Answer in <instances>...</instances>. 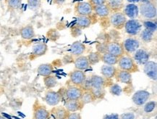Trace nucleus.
<instances>
[{"instance_id": "obj_1", "label": "nucleus", "mask_w": 157, "mask_h": 119, "mask_svg": "<svg viewBox=\"0 0 157 119\" xmlns=\"http://www.w3.org/2000/svg\"><path fill=\"white\" fill-rule=\"evenodd\" d=\"M118 66L120 70H125L130 73L139 71V68L135 60L128 55H122L119 58Z\"/></svg>"}, {"instance_id": "obj_2", "label": "nucleus", "mask_w": 157, "mask_h": 119, "mask_svg": "<svg viewBox=\"0 0 157 119\" xmlns=\"http://www.w3.org/2000/svg\"><path fill=\"white\" fill-rule=\"evenodd\" d=\"M63 95L64 93H62L61 89L57 92L52 89H48L44 94V100L47 102V104L50 106H57L62 101Z\"/></svg>"}, {"instance_id": "obj_3", "label": "nucleus", "mask_w": 157, "mask_h": 119, "mask_svg": "<svg viewBox=\"0 0 157 119\" xmlns=\"http://www.w3.org/2000/svg\"><path fill=\"white\" fill-rule=\"evenodd\" d=\"M50 111L47 108L36 100L33 105V119H50Z\"/></svg>"}, {"instance_id": "obj_4", "label": "nucleus", "mask_w": 157, "mask_h": 119, "mask_svg": "<svg viewBox=\"0 0 157 119\" xmlns=\"http://www.w3.org/2000/svg\"><path fill=\"white\" fill-rule=\"evenodd\" d=\"M69 77L70 81L73 84V85L82 87L84 82L86 81L87 76H86L85 72L82 70L75 69L70 73Z\"/></svg>"}, {"instance_id": "obj_5", "label": "nucleus", "mask_w": 157, "mask_h": 119, "mask_svg": "<svg viewBox=\"0 0 157 119\" xmlns=\"http://www.w3.org/2000/svg\"><path fill=\"white\" fill-rule=\"evenodd\" d=\"M151 97L149 92L146 90H138L132 97L133 103L137 106H143L148 102Z\"/></svg>"}, {"instance_id": "obj_6", "label": "nucleus", "mask_w": 157, "mask_h": 119, "mask_svg": "<svg viewBox=\"0 0 157 119\" xmlns=\"http://www.w3.org/2000/svg\"><path fill=\"white\" fill-rule=\"evenodd\" d=\"M83 89L78 86H70L64 90V95L65 96L66 100H80L81 97Z\"/></svg>"}, {"instance_id": "obj_7", "label": "nucleus", "mask_w": 157, "mask_h": 119, "mask_svg": "<svg viewBox=\"0 0 157 119\" xmlns=\"http://www.w3.org/2000/svg\"><path fill=\"white\" fill-rule=\"evenodd\" d=\"M141 15L146 18H154L156 16V8L151 2L143 3L140 7Z\"/></svg>"}, {"instance_id": "obj_8", "label": "nucleus", "mask_w": 157, "mask_h": 119, "mask_svg": "<svg viewBox=\"0 0 157 119\" xmlns=\"http://www.w3.org/2000/svg\"><path fill=\"white\" fill-rule=\"evenodd\" d=\"M144 71L151 79L154 81L157 80V64L156 62L148 60L144 65Z\"/></svg>"}, {"instance_id": "obj_9", "label": "nucleus", "mask_w": 157, "mask_h": 119, "mask_svg": "<svg viewBox=\"0 0 157 119\" xmlns=\"http://www.w3.org/2000/svg\"><path fill=\"white\" fill-rule=\"evenodd\" d=\"M106 52L108 53L112 54V55L117 58H120L124 55V49L121 44L117 42H110L106 45Z\"/></svg>"}, {"instance_id": "obj_10", "label": "nucleus", "mask_w": 157, "mask_h": 119, "mask_svg": "<svg viewBox=\"0 0 157 119\" xmlns=\"http://www.w3.org/2000/svg\"><path fill=\"white\" fill-rule=\"evenodd\" d=\"M70 112L63 106H54L50 110L53 119H67Z\"/></svg>"}, {"instance_id": "obj_11", "label": "nucleus", "mask_w": 157, "mask_h": 119, "mask_svg": "<svg viewBox=\"0 0 157 119\" xmlns=\"http://www.w3.org/2000/svg\"><path fill=\"white\" fill-rule=\"evenodd\" d=\"M125 31L130 35H136L140 31L141 29V24L137 20L131 19L130 21H126L124 24Z\"/></svg>"}, {"instance_id": "obj_12", "label": "nucleus", "mask_w": 157, "mask_h": 119, "mask_svg": "<svg viewBox=\"0 0 157 119\" xmlns=\"http://www.w3.org/2000/svg\"><path fill=\"white\" fill-rule=\"evenodd\" d=\"M116 80L117 82L124 84H132V73L125 70L117 69L115 74Z\"/></svg>"}, {"instance_id": "obj_13", "label": "nucleus", "mask_w": 157, "mask_h": 119, "mask_svg": "<svg viewBox=\"0 0 157 119\" xmlns=\"http://www.w3.org/2000/svg\"><path fill=\"white\" fill-rule=\"evenodd\" d=\"M84 105L80 100H66L65 103H64V108H65L70 113L78 112L82 110L84 108Z\"/></svg>"}, {"instance_id": "obj_14", "label": "nucleus", "mask_w": 157, "mask_h": 119, "mask_svg": "<svg viewBox=\"0 0 157 119\" xmlns=\"http://www.w3.org/2000/svg\"><path fill=\"white\" fill-rule=\"evenodd\" d=\"M133 60L136 63L140 65H144L149 60V54L146 50L143 49H138L135 52Z\"/></svg>"}, {"instance_id": "obj_15", "label": "nucleus", "mask_w": 157, "mask_h": 119, "mask_svg": "<svg viewBox=\"0 0 157 119\" xmlns=\"http://www.w3.org/2000/svg\"><path fill=\"white\" fill-rule=\"evenodd\" d=\"M110 21L111 23L112 24L114 27L117 28V29H121L124 26L127 20L125 15L123 13H116L112 15Z\"/></svg>"}, {"instance_id": "obj_16", "label": "nucleus", "mask_w": 157, "mask_h": 119, "mask_svg": "<svg viewBox=\"0 0 157 119\" xmlns=\"http://www.w3.org/2000/svg\"><path fill=\"white\" fill-rule=\"evenodd\" d=\"M140 46V43L138 40L132 38H129L126 39L123 43V49L128 52V53H132L135 52L137 50H138Z\"/></svg>"}, {"instance_id": "obj_17", "label": "nucleus", "mask_w": 157, "mask_h": 119, "mask_svg": "<svg viewBox=\"0 0 157 119\" xmlns=\"http://www.w3.org/2000/svg\"><path fill=\"white\" fill-rule=\"evenodd\" d=\"M74 65L75 69L80 70H86L90 67V65L88 62L87 56H79L74 60Z\"/></svg>"}, {"instance_id": "obj_18", "label": "nucleus", "mask_w": 157, "mask_h": 119, "mask_svg": "<svg viewBox=\"0 0 157 119\" xmlns=\"http://www.w3.org/2000/svg\"><path fill=\"white\" fill-rule=\"evenodd\" d=\"M93 8L92 5L88 2H79L76 5V12L79 15L88 16L91 14Z\"/></svg>"}, {"instance_id": "obj_19", "label": "nucleus", "mask_w": 157, "mask_h": 119, "mask_svg": "<svg viewBox=\"0 0 157 119\" xmlns=\"http://www.w3.org/2000/svg\"><path fill=\"white\" fill-rule=\"evenodd\" d=\"M90 83H91L92 87H101L105 88L106 86H108V81L110 79L105 78L103 76H98V75H93L90 78Z\"/></svg>"}, {"instance_id": "obj_20", "label": "nucleus", "mask_w": 157, "mask_h": 119, "mask_svg": "<svg viewBox=\"0 0 157 119\" xmlns=\"http://www.w3.org/2000/svg\"><path fill=\"white\" fill-rule=\"evenodd\" d=\"M117 70V68L114 67V65H109L104 64L101 68V73L102 76L107 79L114 78L115 76Z\"/></svg>"}, {"instance_id": "obj_21", "label": "nucleus", "mask_w": 157, "mask_h": 119, "mask_svg": "<svg viewBox=\"0 0 157 119\" xmlns=\"http://www.w3.org/2000/svg\"><path fill=\"white\" fill-rule=\"evenodd\" d=\"M86 51V46L80 42H75L70 47V52L72 55L79 57Z\"/></svg>"}, {"instance_id": "obj_22", "label": "nucleus", "mask_w": 157, "mask_h": 119, "mask_svg": "<svg viewBox=\"0 0 157 119\" xmlns=\"http://www.w3.org/2000/svg\"><path fill=\"white\" fill-rule=\"evenodd\" d=\"M54 72V67L52 63H44L41 64L37 68V73L39 76H45L52 75Z\"/></svg>"}, {"instance_id": "obj_23", "label": "nucleus", "mask_w": 157, "mask_h": 119, "mask_svg": "<svg viewBox=\"0 0 157 119\" xmlns=\"http://www.w3.org/2000/svg\"><path fill=\"white\" fill-rule=\"evenodd\" d=\"M48 51V47L46 44L40 43L36 44L32 50V56L33 58H39L46 54Z\"/></svg>"}, {"instance_id": "obj_24", "label": "nucleus", "mask_w": 157, "mask_h": 119, "mask_svg": "<svg viewBox=\"0 0 157 119\" xmlns=\"http://www.w3.org/2000/svg\"><path fill=\"white\" fill-rule=\"evenodd\" d=\"M119 58L112 55V54L108 53V52H104L101 54V61L104 62L105 65H115L117 64Z\"/></svg>"}, {"instance_id": "obj_25", "label": "nucleus", "mask_w": 157, "mask_h": 119, "mask_svg": "<svg viewBox=\"0 0 157 119\" xmlns=\"http://www.w3.org/2000/svg\"><path fill=\"white\" fill-rule=\"evenodd\" d=\"M138 12H139L138 7L134 4H129L124 7V15L128 16V18H131V19H134V18L138 17Z\"/></svg>"}, {"instance_id": "obj_26", "label": "nucleus", "mask_w": 157, "mask_h": 119, "mask_svg": "<svg viewBox=\"0 0 157 119\" xmlns=\"http://www.w3.org/2000/svg\"><path fill=\"white\" fill-rule=\"evenodd\" d=\"M21 36L24 39L29 40L33 39L35 36V31H34L33 27L31 25H28L25 27L22 28L21 30Z\"/></svg>"}, {"instance_id": "obj_27", "label": "nucleus", "mask_w": 157, "mask_h": 119, "mask_svg": "<svg viewBox=\"0 0 157 119\" xmlns=\"http://www.w3.org/2000/svg\"><path fill=\"white\" fill-rule=\"evenodd\" d=\"M43 81L44 84V86L48 89H51L52 88H54L55 86H57L58 84V80L55 76L50 75L44 77Z\"/></svg>"}, {"instance_id": "obj_28", "label": "nucleus", "mask_w": 157, "mask_h": 119, "mask_svg": "<svg viewBox=\"0 0 157 119\" xmlns=\"http://www.w3.org/2000/svg\"><path fill=\"white\" fill-rule=\"evenodd\" d=\"M92 95L94 96L95 100H103L105 97L106 91L105 88L101 87H91L90 89Z\"/></svg>"}, {"instance_id": "obj_29", "label": "nucleus", "mask_w": 157, "mask_h": 119, "mask_svg": "<svg viewBox=\"0 0 157 119\" xmlns=\"http://www.w3.org/2000/svg\"><path fill=\"white\" fill-rule=\"evenodd\" d=\"M76 24L80 28L86 29V28L89 27L91 24V21L88 16L79 15L76 19Z\"/></svg>"}, {"instance_id": "obj_30", "label": "nucleus", "mask_w": 157, "mask_h": 119, "mask_svg": "<svg viewBox=\"0 0 157 119\" xmlns=\"http://www.w3.org/2000/svg\"><path fill=\"white\" fill-rule=\"evenodd\" d=\"M80 100L84 105H86L90 104L94 101H95V99H94V96L92 95L90 90H83V92H82V94Z\"/></svg>"}, {"instance_id": "obj_31", "label": "nucleus", "mask_w": 157, "mask_h": 119, "mask_svg": "<svg viewBox=\"0 0 157 119\" xmlns=\"http://www.w3.org/2000/svg\"><path fill=\"white\" fill-rule=\"evenodd\" d=\"M95 11L96 13L100 17H106L109 14V8L104 4V5L96 6Z\"/></svg>"}, {"instance_id": "obj_32", "label": "nucleus", "mask_w": 157, "mask_h": 119, "mask_svg": "<svg viewBox=\"0 0 157 119\" xmlns=\"http://www.w3.org/2000/svg\"><path fill=\"white\" fill-rule=\"evenodd\" d=\"M90 66L96 65L101 61V54L98 52H91L87 56Z\"/></svg>"}, {"instance_id": "obj_33", "label": "nucleus", "mask_w": 157, "mask_h": 119, "mask_svg": "<svg viewBox=\"0 0 157 119\" xmlns=\"http://www.w3.org/2000/svg\"><path fill=\"white\" fill-rule=\"evenodd\" d=\"M153 36H154V33L146 29L143 30L141 34H140V37H141L143 41L145 42H149L151 41Z\"/></svg>"}, {"instance_id": "obj_34", "label": "nucleus", "mask_w": 157, "mask_h": 119, "mask_svg": "<svg viewBox=\"0 0 157 119\" xmlns=\"http://www.w3.org/2000/svg\"><path fill=\"white\" fill-rule=\"evenodd\" d=\"M109 92L112 95L120 96L122 93V89L121 86L119 85L118 84H112L109 86Z\"/></svg>"}, {"instance_id": "obj_35", "label": "nucleus", "mask_w": 157, "mask_h": 119, "mask_svg": "<svg viewBox=\"0 0 157 119\" xmlns=\"http://www.w3.org/2000/svg\"><path fill=\"white\" fill-rule=\"evenodd\" d=\"M109 8L116 10L122 7V0H109Z\"/></svg>"}, {"instance_id": "obj_36", "label": "nucleus", "mask_w": 157, "mask_h": 119, "mask_svg": "<svg viewBox=\"0 0 157 119\" xmlns=\"http://www.w3.org/2000/svg\"><path fill=\"white\" fill-rule=\"evenodd\" d=\"M156 107V101H148L147 102L146 104L144 105V110L146 113H149L154 111Z\"/></svg>"}, {"instance_id": "obj_37", "label": "nucleus", "mask_w": 157, "mask_h": 119, "mask_svg": "<svg viewBox=\"0 0 157 119\" xmlns=\"http://www.w3.org/2000/svg\"><path fill=\"white\" fill-rule=\"evenodd\" d=\"M8 7L12 10L17 9L21 7L22 0H7Z\"/></svg>"}, {"instance_id": "obj_38", "label": "nucleus", "mask_w": 157, "mask_h": 119, "mask_svg": "<svg viewBox=\"0 0 157 119\" xmlns=\"http://www.w3.org/2000/svg\"><path fill=\"white\" fill-rule=\"evenodd\" d=\"M28 6L33 10L39 9L41 6V0H28Z\"/></svg>"}, {"instance_id": "obj_39", "label": "nucleus", "mask_w": 157, "mask_h": 119, "mask_svg": "<svg viewBox=\"0 0 157 119\" xmlns=\"http://www.w3.org/2000/svg\"><path fill=\"white\" fill-rule=\"evenodd\" d=\"M144 27L146 28V29H148L151 32H155L156 31V24L155 23H153L151 21H146L144 23Z\"/></svg>"}, {"instance_id": "obj_40", "label": "nucleus", "mask_w": 157, "mask_h": 119, "mask_svg": "<svg viewBox=\"0 0 157 119\" xmlns=\"http://www.w3.org/2000/svg\"><path fill=\"white\" fill-rule=\"evenodd\" d=\"M136 116H135V114L133 113H124L121 115L120 116V119H135Z\"/></svg>"}, {"instance_id": "obj_41", "label": "nucleus", "mask_w": 157, "mask_h": 119, "mask_svg": "<svg viewBox=\"0 0 157 119\" xmlns=\"http://www.w3.org/2000/svg\"><path fill=\"white\" fill-rule=\"evenodd\" d=\"M67 119H82L81 115L78 112L70 113Z\"/></svg>"}, {"instance_id": "obj_42", "label": "nucleus", "mask_w": 157, "mask_h": 119, "mask_svg": "<svg viewBox=\"0 0 157 119\" xmlns=\"http://www.w3.org/2000/svg\"><path fill=\"white\" fill-rule=\"evenodd\" d=\"M103 119H120V116L117 113L108 114L104 116Z\"/></svg>"}, {"instance_id": "obj_43", "label": "nucleus", "mask_w": 157, "mask_h": 119, "mask_svg": "<svg viewBox=\"0 0 157 119\" xmlns=\"http://www.w3.org/2000/svg\"><path fill=\"white\" fill-rule=\"evenodd\" d=\"M106 0H90V3L91 5H94L95 6H98L104 5L106 3Z\"/></svg>"}, {"instance_id": "obj_44", "label": "nucleus", "mask_w": 157, "mask_h": 119, "mask_svg": "<svg viewBox=\"0 0 157 119\" xmlns=\"http://www.w3.org/2000/svg\"><path fill=\"white\" fill-rule=\"evenodd\" d=\"M65 0H54L55 3H57V5H62L64 2Z\"/></svg>"}, {"instance_id": "obj_45", "label": "nucleus", "mask_w": 157, "mask_h": 119, "mask_svg": "<svg viewBox=\"0 0 157 119\" xmlns=\"http://www.w3.org/2000/svg\"><path fill=\"white\" fill-rule=\"evenodd\" d=\"M128 1L129 2H140V0H128Z\"/></svg>"}, {"instance_id": "obj_46", "label": "nucleus", "mask_w": 157, "mask_h": 119, "mask_svg": "<svg viewBox=\"0 0 157 119\" xmlns=\"http://www.w3.org/2000/svg\"><path fill=\"white\" fill-rule=\"evenodd\" d=\"M143 3H149L151 2V0H141Z\"/></svg>"}, {"instance_id": "obj_47", "label": "nucleus", "mask_w": 157, "mask_h": 119, "mask_svg": "<svg viewBox=\"0 0 157 119\" xmlns=\"http://www.w3.org/2000/svg\"><path fill=\"white\" fill-rule=\"evenodd\" d=\"M0 119H7V118H6L5 116H1V115H0Z\"/></svg>"}, {"instance_id": "obj_48", "label": "nucleus", "mask_w": 157, "mask_h": 119, "mask_svg": "<svg viewBox=\"0 0 157 119\" xmlns=\"http://www.w3.org/2000/svg\"><path fill=\"white\" fill-rule=\"evenodd\" d=\"M32 119H33V118H32Z\"/></svg>"}]
</instances>
